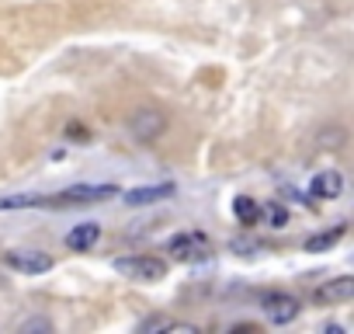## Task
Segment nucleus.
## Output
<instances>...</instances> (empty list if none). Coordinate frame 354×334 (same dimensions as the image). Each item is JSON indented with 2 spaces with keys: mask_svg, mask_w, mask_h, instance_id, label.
I'll list each match as a JSON object with an SVG mask.
<instances>
[{
  "mask_svg": "<svg viewBox=\"0 0 354 334\" xmlns=\"http://www.w3.org/2000/svg\"><path fill=\"white\" fill-rule=\"evenodd\" d=\"M167 251L174 261H188V265H198V261H209L212 258V240L198 230H188V234H174L167 240Z\"/></svg>",
  "mask_w": 354,
  "mask_h": 334,
  "instance_id": "f257e3e1",
  "label": "nucleus"
},
{
  "mask_svg": "<svg viewBox=\"0 0 354 334\" xmlns=\"http://www.w3.org/2000/svg\"><path fill=\"white\" fill-rule=\"evenodd\" d=\"M118 275L136 279V282H160L167 275V261L149 258V254H129V258H115L111 261Z\"/></svg>",
  "mask_w": 354,
  "mask_h": 334,
  "instance_id": "f03ea898",
  "label": "nucleus"
},
{
  "mask_svg": "<svg viewBox=\"0 0 354 334\" xmlns=\"http://www.w3.org/2000/svg\"><path fill=\"white\" fill-rule=\"evenodd\" d=\"M111 195H118L115 185H73L56 199H49V206H87V202H104Z\"/></svg>",
  "mask_w": 354,
  "mask_h": 334,
  "instance_id": "7ed1b4c3",
  "label": "nucleus"
},
{
  "mask_svg": "<svg viewBox=\"0 0 354 334\" xmlns=\"http://www.w3.org/2000/svg\"><path fill=\"white\" fill-rule=\"evenodd\" d=\"M8 265L25 272V275H42L53 268V258L46 251H32V247H18V251H8Z\"/></svg>",
  "mask_w": 354,
  "mask_h": 334,
  "instance_id": "20e7f679",
  "label": "nucleus"
},
{
  "mask_svg": "<svg viewBox=\"0 0 354 334\" xmlns=\"http://www.w3.org/2000/svg\"><path fill=\"white\" fill-rule=\"evenodd\" d=\"M299 310H302V303L292 292H271L264 299V313H268L271 324H292L299 317Z\"/></svg>",
  "mask_w": 354,
  "mask_h": 334,
  "instance_id": "39448f33",
  "label": "nucleus"
},
{
  "mask_svg": "<svg viewBox=\"0 0 354 334\" xmlns=\"http://www.w3.org/2000/svg\"><path fill=\"white\" fill-rule=\"evenodd\" d=\"M163 115L160 112H153V108H142V112H136L132 115V122H129V129H132V136L136 139H142V143H149V139H156L160 132H163Z\"/></svg>",
  "mask_w": 354,
  "mask_h": 334,
  "instance_id": "423d86ee",
  "label": "nucleus"
},
{
  "mask_svg": "<svg viewBox=\"0 0 354 334\" xmlns=\"http://www.w3.org/2000/svg\"><path fill=\"white\" fill-rule=\"evenodd\" d=\"M309 195L319 199V202H333L344 195V178L337 171H319L313 182H309Z\"/></svg>",
  "mask_w": 354,
  "mask_h": 334,
  "instance_id": "0eeeda50",
  "label": "nucleus"
},
{
  "mask_svg": "<svg viewBox=\"0 0 354 334\" xmlns=\"http://www.w3.org/2000/svg\"><path fill=\"white\" fill-rule=\"evenodd\" d=\"M316 299L326 303V306H337V303L354 299V279H351V275H337V279H330L326 285H319Z\"/></svg>",
  "mask_w": 354,
  "mask_h": 334,
  "instance_id": "6e6552de",
  "label": "nucleus"
},
{
  "mask_svg": "<svg viewBox=\"0 0 354 334\" xmlns=\"http://www.w3.org/2000/svg\"><path fill=\"white\" fill-rule=\"evenodd\" d=\"M170 195H174V185H142V188H129L122 195V202L132 206V209H139V206H153V202L170 199Z\"/></svg>",
  "mask_w": 354,
  "mask_h": 334,
  "instance_id": "1a4fd4ad",
  "label": "nucleus"
},
{
  "mask_svg": "<svg viewBox=\"0 0 354 334\" xmlns=\"http://www.w3.org/2000/svg\"><path fill=\"white\" fill-rule=\"evenodd\" d=\"M97 240H101V227H97V223H77V227L66 234V247H70V251H91Z\"/></svg>",
  "mask_w": 354,
  "mask_h": 334,
  "instance_id": "9d476101",
  "label": "nucleus"
},
{
  "mask_svg": "<svg viewBox=\"0 0 354 334\" xmlns=\"http://www.w3.org/2000/svg\"><path fill=\"white\" fill-rule=\"evenodd\" d=\"M257 220H264L268 227L281 230V227H288V209L281 202H268V206H257Z\"/></svg>",
  "mask_w": 354,
  "mask_h": 334,
  "instance_id": "9b49d317",
  "label": "nucleus"
},
{
  "mask_svg": "<svg viewBox=\"0 0 354 334\" xmlns=\"http://www.w3.org/2000/svg\"><path fill=\"white\" fill-rule=\"evenodd\" d=\"M340 237H344V223H340V227H333V230L313 234V237L306 240V251H313V254H319V251H330V247H333Z\"/></svg>",
  "mask_w": 354,
  "mask_h": 334,
  "instance_id": "f8f14e48",
  "label": "nucleus"
},
{
  "mask_svg": "<svg viewBox=\"0 0 354 334\" xmlns=\"http://www.w3.org/2000/svg\"><path fill=\"white\" fill-rule=\"evenodd\" d=\"M233 213H236V220H240L243 227H254V223H257V202H254L250 195H236V199H233Z\"/></svg>",
  "mask_w": 354,
  "mask_h": 334,
  "instance_id": "ddd939ff",
  "label": "nucleus"
},
{
  "mask_svg": "<svg viewBox=\"0 0 354 334\" xmlns=\"http://www.w3.org/2000/svg\"><path fill=\"white\" fill-rule=\"evenodd\" d=\"M32 206H49V195H4L0 209H32Z\"/></svg>",
  "mask_w": 354,
  "mask_h": 334,
  "instance_id": "4468645a",
  "label": "nucleus"
},
{
  "mask_svg": "<svg viewBox=\"0 0 354 334\" xmlns=\"http://www.w3.org/2000/svg\"><path fill=\"white\" fill-rule=\"evenodd\" d=\"M344 136H347L344 129H323V132H319V146L340 150V146H344Z\"/></svg>",
  "mask_w": 354,
  "mask_h": 334,
  "instance_id": "2eb2a0df",
  "label": "nucleus"
},
{
  "mask_svg": "<svg viewBox=\"0 0 354 334\" xmlns=\"http://www.w3.org/2000/svg\"><path fill=\"white\" fill-rule=\"evenodd\" d=\"M66 136L77 139V143H91V132H87V125H80V122H70V125H66Z\"/></svg>",
  "mask_w": 354,
  "mask_h": 334,
  "instance_id": "dca6fc26",
  "label": "nucleus"
}]
</instances>
